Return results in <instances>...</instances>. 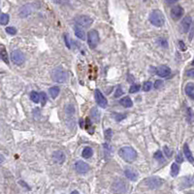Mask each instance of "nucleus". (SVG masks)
Masks as SVG:
<instances>
[{
	"instance_id": "obj_1",
	"label": "nucleus",
	"mask_w": 194,
	"mask_h": 194,
	"mask_svg": "<svg viewBox=\"0 0 194 194\" xmlns=\"http://www.w3.org/2000/svg\"><path fill=\"white\" fill-rule=\"evenodd\" d=\"M118 155L123 160L126 162H129V163L135 161L137 159V156H138L137 151L131 147H122L121 149H119L118 150Z\"/></svg>"
},
{
	"instance_id": "obj_2",
	"label": "nucleus",
	"mask_w": 194,
	"mask_h": 194,
	"mask_svg": "<svg viewBox=\"0 0 194 194\" xmlns=\"http://www.w3.org/2000/svg\"><path fill=\"white\" fill-rule=\"evenodd\" d=\"M150 22L154 26L161 27L165 23V17L160 10H153L150 15Z\"/></svg>"
},
{
	"instance_id": "obj_3",
	"label": "nucleus",
	"mask_w": 194,
	"mask_h": 194,
	"mask_svg": "<svg viewBox=\"0 0 194 194\" xmlns=\"http://www.w3.org/2000/svg\"><path fill=\"white\" fill-rule=\"evenodd\" d=\"M52 79L55 83L63 84L68 79V75H67V72L62 67H56L52 72Z\"/></svg>"
},
{
	"instance_id": "obj_4",
	"label": "nucleus",
	"mask_w": 194,
	"mask_h": 194,
	"mask_svg": "<svg viewBox=\"0 0 194 194\" xmlns=\"http://www.w3.org/2000/svg\"><path fill=\"white\" fill-rule=\"evenodd\" d=\"M87 43L90 49H95L99 43V34L96 30H90L87 33Z\"/></svg>"
},
{
	"instance_id": "obj_5",
	"label": "nucleus",
	"mask_w": 194,
	"mask_h": 194,
	"mask_svg": "<svg viewBox=\"0 0 194 194\" xmlns=\"http://www.w3.org/2000/svg\"><path fill=\"white\" fill-rule=\"evenodd\" d=\"M145 185L150 189H155L163 185V179L158 177H151L145 179Z\"/></svg>"
},
{
	"instance_id": "obj_6",
	"label": "nucleus",
	"mask_w": 194,
	"mask_h": 194,
	"mask_svg": "<svg viewBox=\"0 0 194 194\" xmlns=\"http://www.w3.org/2000/svg\"><path fill=\"white\" fill-rule=\"evenodd\" d=\"M75 20H76V23L78 24V25L83 27V28L89 27L93 23V20L91 19L90 17L86 16V15H82V16L77 17Z\"/></svg>"
},
{
	"instance_id": "obj_7",
	"label": "nucleus",
	"mask_w": 194,
	"mask_h": 194,
	"mask_svg": "<svg viewBox=\"0 0 194 194\" xmlns=\"http://www.w3.org/2000/svg\"><path fill=\"white\" fill-rule=\"evenodd\" d=\"M11 59L16 65H22L24 62V54L19 50L13 51L11 54Z\"/></svg>"
},
{
	"instance_id": "obj_8",
	"label": "nucleus",
	"mask_w": 194,
	"mask_h": 194,
	"mask_svg": "<svg viewBox=\"0 0 194 194\" xmlns=\"http://www.w3.org/2000/svg\"><path fill=\"white\" fill-rule=\"evenodd\" d=\"M95 100H96L98 106H100L101 108H106L108 105V101L105 98V96L99 89L95 90Z\"/></svg>"
},
{
	"instance_id": "obj_9",
	"label": "nucleus",
	"mask_w": 194,
	"mask_h": 194,
	"mask_svg": "<svg viewBox=\"0 0 194 194\" xmlns=\"http://www.w3.org/2000/svg\"><path fill=\"white\" fill-rule=\"evenodd\" d=\"M126 186H127V185H126L121 179H116L114 185H113V189H114L116 192H125Z\"/></svg>"
},
{
	"instance_id": "obj_10",
	"label": "nucleus",
	"mask_w": 194,
	"mask_h": 194,
	"mask_svg": "<svg viewBox=\"0 0 194 194\" xmlns=\"http://www.w3.org/2000/svg\"><path fill=\"white\" fill-rule=\"evenodd\" d=\"M170 14H171V17H172L173 20H179L182 17V15H183L182 7L179 6V5L173 7V8L171 9V13Z\"/></svg>"
},
{
	"instance_id": "obj_11",
	"label": "nucleus",
	"mask_w": 194,
	"mask_h": 194,
	"mask_svg": "<svg viewBox=\"0 0 194 194\" xmlns=\"http://www.w3.org/2000/svg\"><path fill=\"white\" fill-rule=\"evenodd\" d=\"M191 23H192V20H191V17H185L183 20H182V23H181V29L182 31V33H187L189 29H190V26H191Z\"/></svg>"
},
{
	"instance_id": "obj_12",
	"label": "nucleus",
	"mask_w": 194,
	"mask_h": 194,
	"mask_svg": "<svg viewBox=\"0 0 194 194\" xmlns=\"http://www.w3.org/2000/svg\"><path fill=\"white\" fill-rule=\"evenodd\" d=\"M75 169L79 174H86V173L89 170V166L84 161L79 160V161L76 162Z\"/></svg>"
},
{
	"instance_id": "obj_13",
	"label": "nucleus",
	"mask_w": 194,
	"mask_h": 194,
	"mask_svg": "<svg viewBox=\"0 0 194 194\" xmlns=\"http://www.w3.org/2000/svg\"><path fill=\"white\" fill-rule=\"evenodd\" d=\"M52 159L57 164H62L65 161V154L62 150H55L52 153Z\"/></svg>"
},
{
	"instance_id": "obj_14",
	"label": "nucleus",
	"mask_w": 194,
	"mask_h": 194,
	"mask_svg": "<svg viewBox=\"0 0 194 194\" xmlns=\"http://www.w3.org/2000/svg\"><path fill=\"white\" fill-rule=\"evenodd\" d=\"M156 74L161 78H166L171 74V69L166 65H161L156 69Z\"/></svg>"
},
{
	"instance_id": "obj_15",
	"label": "nucleus",
	"mask_w": 194,
	"mask_h": 194,
	"mask_svg": "<svg viewBox=\"0 0 194 194\" xmlns=\"http://www.w3.org/2000/svg\"><path fill=\"white\" fill-rule=\"evenodd\" d=\"M124 174L126 176V178L128 179H131V181H136V179H138V173L132 168H126L124 171Z\"/></svg>"
},
{
	"instance_id": "obj_16",
	"label": "nucleus",
	"mask_w": 194,
	"mask_h": 194,
	"mask_svg": "<svg viewBox=\"0 0 194 194\" xmlns=\"http://www.w3.org/2000/svg\"><path fill=\"white\" fill-rule=\"evenodd\" d=\"M32 13V6L30 4L24 5L22 9L20 10V16L22 17H26Z\"/></svg>"
},
{
	"instance_id": "obj_17",
	"label": "nucleus",
	"mask_w": 194,
	"mask_h": 194,
	"mask_svg": "<svg viewBox=\"0 0 194 194\" xmlns=\"http://www.w3.org/2000/svg\"><path fill=\"white\" fill-rule=\"evenodd\" d=\"M74 31H75V35L77 36V38L81 39V40H86V32L84 31L83 27L79 26L78 24H76L74 26Z\"/></svg>"
},
{
	"instance_id": "obj_18",
	"label": "nucleus",
	"mask_w": 194,
	"mask_h": 194,
	"mask_svg": "<svg viewBox=\"0 0 194 194\" xmlns=\"http://www.w3.org/2000/svg\"><path fill=\"white\" fill-rule=\"evenodd\" d=\"M183 153H185V157L187 158V160L189 162H191V163H193V162H194V157H193V155L191 153V150H189L187 144H185V146H183Z\"/></svg>"
},
{
	"instance_id": "obj_19",
	"label": "nucleus",
	"mask_w": 194,
	"mask_h": 194,
	"mask_svg": "<svg viewBox=\"0 0 194 194\" xmlns=\"http://www.w3.org/2000/svg\"><path fill=\"white\" fill-rule=\"evenodd\" d=\"M0 57H1V59L6 63V64H8V63H9L8 52H7L6 49L3 45H0Z\"/></svg>"
},
{
	"instance_id": "obj_20",
	"label": "nucleus",
	"mask_w": 194,
	"mask_h": 194,
	"mask_svg": "<svg viewBox=\"0 0 194 194\" xmlns=\"http://www.w3.org/2000/svg\"><path fill=\"white\" fill-rule=\"evenodd\" d=\"M185 93L188 95L190 98L194 99V83H188L185 86Z\"/></svg>"
},
{
	"instance_id": "obj_21",
	"label": "nucleus",
	"mask_w": 194,
	"mask_h": 194,
	"mask_svg": "<svg viewBox=\"0 0 194 194\" xmlns=\"http://www.w3.org/2000/svg\"><path fill=\"white\" fill-rule=\"evenodd\" d=\"M119 104H121V106H123L124 108H130V107H132L133 102L129 97L126 96V97L121 98V99L119 100Z\"/></svg>"
},
{
	"instance_id": "obj_22",
	"label": "nucleus",
	"mask_w": 194,
	"mask_h": 194,
	"mask_svg": "<svg viewBox=\"0 0 194 194\" xmlns=\"http://www.w3.org/2000/svg\"><path fill=\"white\" fill-rule=\"evenodd\" d=\"M92 154H93V150L91 147H86L83 150V153H82V155H83V157L84 158H90L91 156H92Z\"/></svg>"
},
{
	"instance_id": "obj_23",
	"label": "nucleus",
	"mask_w": 194,
	"mask_h": 194,
	"mask_svg": "<svg viewBox=\"0 0 194 194\" xmlns=\"http://www.w3.org/2000/svg\"><path fill=\"white\" fill-rule=\"evenodd\" d=\"M49 92H50V95L52 96V98H56L57 97V95L60 92V89H59L58 86H52L51 87L50 89H49Z\"/></svg>"
},
{
	"instance_id": "obj_24",
	"label": "nucleus",
	"mask_w": 194,
	"mask_h": 194,
	"mask_svg": "<svg viewBox=\"0 0 194 194\" xmlns=\"http://www.w3.org/2000/svg\"><path fill=\"white\" fill-rule=\"evenodd\" d=\"M90 115L91 116L95 119V121L98 122L99 121V118H100V113L98 111L97 108H92L91 109V112H90Z\"/></svg>"
},
{
	"instance_id": "obj_25",
	"label": "nucleus",
	"mask_w": 194,
	"mask_h": 194,
	"mask_svg": "<svg viewBox=\"0 0 194 194\" xmlns=\"http://www.w3.org/2000/svg\"><path fill=\"white\" fill-rule=\"evenodd\" d=\"M179 172V167L177 163H173L172 166H171V175L173 177H176Z\"/></svg>"
},
{
	"instance_id": "obj_26",
	"label": "nucleus",
	"mask_w": 194,
	"mask_h": 194,
	"mask_svg": "<svg viewBox=\"0 0 194 194\" xmlns=\"http://www.w3.org/2000/svg\"><path fill=\"white\" fill-rule=\"evenodd\" d=\"M9 23V16L7 14H1L0 15V23L2 25H6Z\"/></svg>"
},
{
	"instance_id": "obj_27",
	"label": "nucleus",
	"mask_w": 194,
	"mask_h": 194,
	"mask_svg": "<svg viewBox=\"0 0 194 194\" xmlns=\"http://www.w3.org/2000/svg\"><path fill=\"white\" fill-rule=\"evenodd\" d=\"M30 99L32 100L34 103H38L39 101H40V94L36 91H32V92L30 93Z\"/></svg>"
},
{
	"instance_id": "obj_28",
	"label": "nucleus",
	"mask_w": 194,
	"mask_h": 194,
	"mask_svg": "<svg viewBox=\"0 0 194 194\" xmlns=\"http://www.w3.org/2000/svg\"><path fill=\"white\" fill-rule=\"evenodd\" d=\"M141 89V86L140 84H132L129 89V92L130 93H135V92H138Z\"/></svg>"
},
{
	"instance_id": "obj_29",
	"label": "nucleus",
	"mask_w": 194,
	"mask_h": 194,
	"mask_svg": "<svg viewBox=\"0 0 194 194\" xmlns=\"http://www.w3.org/2000/svg\"><path fill=\"white\" fill-rule=\"evenodd\" d=\"M151 87H153V84H151L150 82H146L143 84V90L144 91H150L151 89Z\"/></svg>"
},
{
	"instance_id": "obj_30",
	"label": "nucleus",
	"mask_w": 194,
	"mask_h": 194,
	"mask_svg": "<svg viewBox=\"0 0 194 194\" xmlns=\"http://www.w3.org/2000/svg\"><path fill=\"white\" fill-rule=\"evenodd\" d=\"M154 158L156 160H158V161H163V154H162V153L160 150H157L156 153H155V154H154Z\"/></svg>"
},
{
	"instance_id": "obj_31",
	"label": "nucleus",
	"mask_w": 194,
	"mask_h": 194,
	"mask_svg": "<svg viewBox=\"0 0 194 194\" xmlns=\"http://www.w3.org/2000/svg\"><path fill=\"white\" fill-rule=\"evenodd\" d=\"M6 32L8 34H10V35H15L17 33V29L15 27L9 26V27H6Z\"/></svg>"
},
{
	"instance_id": "obj_32",
	"label": "nucleus",
	"mask_w": 194,
	"mask_h": 194,
	"mask_svg": "<svg viewBox=\"0 0 194 194\" xmlns=\"http://www.w3.org/2000/svg\"><path fill=\"white\" fill-rule=\"evenodd\" d=\"M114 116H115V119L116 121H121L124 118H126V116L123 114H115Z\"/></svg>"
},
{
	"instance_id": "obj_33",
	"label": "nucleus",
	"mask_w": 194,
	"mask_h": 194,
	"mask_svg": "<svg viewBox=\"0 0 194 194\" xmlns=\"http://www.w3.org/2000/svg\"><path fill=\"white\" fill-rule=\"evenodd\" d=\"M163 150H164V153H165V156H167V157H171V155L173 153V151L169 149L168 147H163Z\"/></svg>"
},
{
	"instance_id": "obj_34",
	"label": "nucleus",
	"mask_w": 194,
	"mask_h": 194,
	"mask_svg": "<svg viewBox=\"0 0 194 194\" xmlns=\"http://www.w3.org/2000/svg\"><path fill=\"white\" fill-rule=\"evenodd\" d=\"M105 138H106V140H111V138H112V130L111 129H107L105 131Z\"/></svg>"
},
{
	"instance_id": "obj_35",
	"label": "nucleus",
	"mask_w": 194,
	"mask_h": 194,
	"mask_svg": "<svg viewBox=\"0 0 194 194\" xmlns=\"http://www.w3.org/2000/svg\"><path fill=\"white\" fill-rule=\"evenodd\" d=\"M40 98H42V100H41V102H42V105H45L46 104V102H47V94H46L45 92H41V95H40Z\"/></svg>"
},
{
	"instance_id": "obj_36",
	"label": "nucleus",
	"mask_w": 194,
	"mask_h": 194,
	"mask_svg": "<svg viewBox=\"0 0 194 194\" xmlns=\"http://www.w3.org/2000/svg\"><path fill=\"white\" fill-rule=\"evenodd\" d=\"M162 86H163V81H162V80H157L156 82L154 83L155 89H159V87H161Z\"/></svg>"
},
{
	"instance_id": "obj_37",
	"label": "nucleus",
	"mask_w": 194,
	"mask_h": 194,
	"mask_svg": "<svg viewBox=\"0 0 194 194\" xmlns=\"http://www.w3.org/2000/svg\"><path fill=\"white\" fill-rule=\"evenodd\" d=\"M123 94V91L121 89V87L119 86L118 89H116V93H115V97H119V96H121V95Z\"/></svg>"
},
{
	"instance_id": "obj_38",
	"label": "nucleus",
	"mask_w": 194,
	"mask_h": 194,
	"mask_svg": "<svg viewBox=\"0 0 194 194\" xmlns=\"http://www.w3.org/2000/svg\"><path fill=\"white\" fill-rule=\"evenodd\" d=\"M176 161L179 162V163H182V162H183V157H182V155L181 153H179L177 154V156H176Z\"/></svg>"
},
{
	"instance_id": "obj_39",
	"label": "nucleus",
	"mask_w": 194,
	"mask_h": 194,
	"mask_svg": "<svg viewBox=\"0 0 194 194\" xmlns=\"http://www.w3.org/2000/svg\"><path fill=\"white\" fill-rule=\"evenodd\" d=\"M179 49H181L182 51L185 52V51L186 50V46H185V44L183 43L182 41H179Z\"/></svg>"
},
{
	"instance_id": "obj_40",
	"label": "nucleus",
	"mask_w": 194,
	"mask_h": 194,
	"mask_svg": "<svg viewBox=\"0 0 194 194\" xmlns=\"http://www.w3.org/2000/svg\"><path fill=\"white\" fill-rule=\"evenodd\" d=\"M187 116H188L189 119H191V118H193V116H194V114H193L192 109H190V108H188V109H187Z\"/></svg>"
},
{
	"instance_id": "obj_41",
	"label": "nucleus",
	"mask_w": 194,
	"mask_h": 194,
	"mask_svg": "<svg viewBox=\"0 0 194 194\" xmlns=\"http://www.w3.org/2000/svg\"><path fill=\"white\" fill-rule=\"evenodd\" d=\"M186 76L190 78H194V69H190L186 72Z\"/></svg>"
},
{
	"instance_id": "obj_42",
	"label": "nucleus",
	"mask_w": 194,
	"mask_h": 194,
	"mask_svg": "<svg viewBox=\"0 0 194 194\" xmlns=\"http://www.w3.org/2000/svg\"><path fill=\"white\" fill-rule=\"evenodd\" d=\"M160 43H161V45H162V47H164V48H167V47H168L167 41L164 40V39H160Z\"/></svg>"
},
{
	"instance_id": "obj_43",
	"label": "nucleus",
	"mask_w": 194,
	"mask_h": 194,
	"mask_svg": "<svg viewBox=\"0 0 194 194\" xmlns=\"http://www.w3.org/2000/svg\"><path fill=\"white\" fill-rule=\"evenodd\" d=\"M64 40H65V43H66V46H67V48H69V49H70L69 39H68V35H67V34H65V36H64Z\"/></svg>"
},
{
	"instance_id": "obj_44",
	"label": "nucleus",
	"mask_w": 194,
	"mask_h": 194,
	"mask_svg": "<svg viewBox=\"0 0 194 194\" xmlns=\"http://www.w3.org/2000/svg\"><path fill=\"white\" fill-rule=\"evenodd\" d=\"M56 4H64V3L67 2V0H52Z\"/></svg>"
},
{
	"instance_id": "obj_45",
	"label": "nucleus",
	"mask_w": 194,
	"mask_h": 194,
	"mask_svg": "<svg viewBox=\"0 0 194 194\" xmlns=\"http://www.w3.org/2000/svg\"><path fill=\"white\" fill-rule=\"evenodd\" d=\"M4 160H5V157L3 156V154H1V153H0V164H1L2 162L4 161Z\"/></svg>"
},
{
	"instance_id": "obj_46",
	"label": "nucleus",
	"mask_w": 194,
	"mask_h": 194,
	"mask_svg": "<svg viewBox=\"0 0 194 194\" xmlns=\"http://www.w3.org/2000/svg\"><path fill=\"white\" fill-rule=\"evenodd\" d=\"M166 1L168 3H170V4H173V3H175V2H177L178 0H166Z\"/></svg>"
},
{
	"instance_id": "obj_47",
	"label": "nucleus",
	"mask_w": 194,
	"mask_h": 194,
	"mask_svg": "<svg viewBox=\"0 0 194 194\" xmlns=\"http://www.w3.org/2000/svg\"><path fill=\"white\" fill-rule=\"evenodd\" d=\"M80 121H81V127H84V122H83V119L81 118V119H80Z\"/></svg>"
},
{
	"instance_id": "obj_48",
	"label": "nucleus",
	"mask_w": 194,
	"mask_h": 194,
	"mask_svg": "<svg viewBox=\"0 0 194 194\" xmlns=\"http://www.w3.org/2000/svg\"><path fill=\"white\" fill-rule=\"evenodd\" d=\"M192 65H194V59H193V61H192Z\"/></svg>"
},
{
	"instance_id": "obj_49",
	"label": "nucleus",
	"mask_w": 194,
	"mask_h": 194,
	"mask_svg": "<svg viewBox=\"0 0 194 194\" xmlns=\"http://www.w3.org/2000/svg\"><path fill=\"white\" fill-rule=\"evenodd\" d=\"M144 1H146V0H144Z\"/></svg>"
}]
</instances>
